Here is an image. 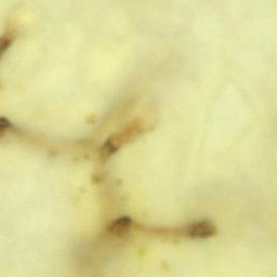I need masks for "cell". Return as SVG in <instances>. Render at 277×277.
<instances>
[{
  "label": "cell",
  "mask_w": 277,
  "mask_h": 277,
  "mask_svg": "<svg viewBox=\"0 0 277 277\" xmlns=\"http://www.w3.org/2000/svg\"><path fill=\"white\" fill-rule=\"evenodd\" d=\"M131 224L132 221L129 217H123L114 221V222L109 225L108 232L115 236H123L129 232Z\"/></svg>",
  "instance_id": "7a4b0ae2"
},
{
  "label": "cell",
  "mask_w": 277,
  "mask_h": 277,
  "mask_svg": "<svg viewBox=\"0 0 277 277\" xmlns=\"http://www.w3.org/2000/svg\"><path fill=\"white\" fill-rule=\"evenodd\" d=\"M12 41H13L12 34H5L2 37H0V59L2 58V55L11 46Z\"/></svg>",
  "instance_id": "277c9868"
},
{
  "label": "cell",
  "mask_w": 277,
  "mask_h": 277,
  "mask_svg": "<svg viewBox=\"0 0 277 277\" xmlns=\"http://www.w3.org/2000/svg\"><path fill=\"white\" fill-rule=\"evenodd\" d=\"M10 128H11L10 121L5 118H0V137H2Z\"/></svg>",
  "instance_id": "5b68a950"
},
{
  "label": "cell",
  "mask_w": 277,
  "mask_h": 277,
  "mask_svg": "<svg viewBox=\"0 0 277 277\" xmlns=\"http://www.w3.org/2000/svg\"><path fill=\"white\" fill-rule=\"evenodd\" d=\"M187 235L195 238H207L212 236L215 233V228L212 223L208 221H201V222L193 223L188 226Z\"/></svg>",
  "instance_id": "6da1fadb"
},
{
  "label": "cell",
  "mask_w": 277,
  "mask_h": 277,
  "mask_svg": "<svg viewBox=\"0 0 277 277\" xmlns=\"http://www.w3.org/2000/svg\"><path fill=\"white\" fill-rule=\"evenodd\" d=\"M116 149H117V146H116V144L114 143L112 138H109V140L105 142L102 146V149H101L102 157L103 158L110 157L116 152Z\"/></svg>",
  "instance_id": "3957f363"
}]
</instances>
